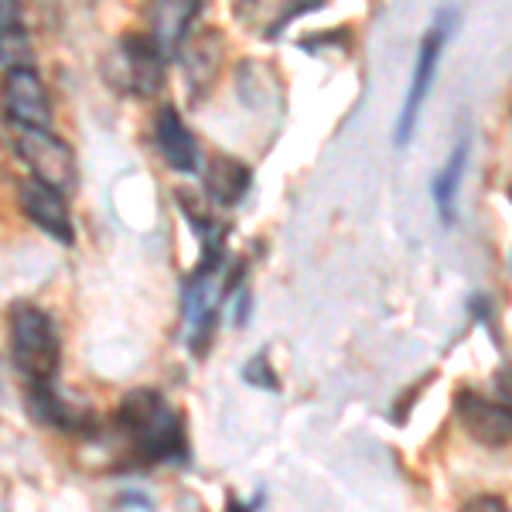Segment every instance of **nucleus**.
Here are the masks:
<instances>
[{"instance_id":"1","label":"nucleus","mask_w":512,"mask_h":512,"mask_svg":"<svg viewBox=\"0 0 512 512\" xmlns=\"http://www.w3.org/2000/svg\"><path fill=\"white\" fill-rule=\"evenodd\" d=\"M117 427L144 465L181 461L188 454L185 420L158 390H134L120 400Z\"/></svg>"},{"instance_id":"2","label":"nucleus","mask_w":512,"mask_h":512,"mask_svg":"<svg viewBox=\"0 0 512 512\" xmlns=\"http://www.w3.org/2000/svg\"><path fill=\"white\" fill-rule=\"evenodd\" d=\"M14 369L28 379V386H52L59 373L62 342L52 315L38 304H14L7 315Z\"/></svg>"},{"instance_id":"3","label":"nucleus","mask_w":512,"mask_h":512,"mask_svg":"<svg viewBox=\"0 0 512 512\" xmlns=\"http://www.w3.org/2000/svg\"><path fill=\"white\" fill-rule=\"evenodd\" d=\"M164 62L168 55L151 35H120L103 59V76L123 96H154L164 86Z\"/></svg>"},{"instance_id":"4","label":"nucleus","mask_w":512,"mask_h":512,"mask_svg":"<svg viewBox=\"0 0 512 512\" xmlns=\"http://www.w3.org/2000/svg\"><path fill=\"white\" fill-rule=\"evenodd\" d=\"M18 154L28 161V168L35 171L38 181L52 185L55 192H72L79 185V168L76 154L62 137H55L52 130H21L18 137Z\"/></svg>"},{"instance_id":"5","label":"nucleus","mask_w":512,"mask_h":512,"mask_svg":"<svg viewBox=\"0 0 512 512\" xmlns=\"http://www.w3.org/2000/svg\"><path fill=\"white\" fill-rule=\"evenodd\" d=\"M454 414L465 434L482 448H506L512 441V407L502 400H489V396L475 390H461L454 400Z\"/></svg>"},{"instance_id":"6","label":"nucleus","mask_w":512,"mask_h":512,"mask_svg":"<svg viewBox=\"0 0 512 512\" xmlns=\"http://www.w3.org/2000/svg\"><path fill=\"white\" fill-rule=\"evenodd\" d=\"M4 110L21 130H52V99L35 65L11 69L4 79Z\"/></svg>"},{"instance_id":"7","label":"nucleus","mask_w":512,"mask_h":512,"mask_svg":"<svg viewBox=\"0 0 512 512\" xmlns=\"http://www.w3.org/2000/svg\"><path fill=\"white\" fill-rule=\"evenodd\" d=\"M18 202L41 233H48L52 239H59L62 246H72L76 239V229H72V216H69V202H65L62 192H55L52 185L38 178H24L18 188Z\"/></svg>"},{"instance_id":"8","label":"nucleus","mask_w":512,"mask_h":512,"mask_svg":"<svg viewBox=\"0 0 512 512\" xmlns=\"http://www.w3.org/2000/svg\"><path fill=\"white\" fill-rule=\"evenodd\" d=\"M441 48H444V28H431L420 41V52H417V65H414V79H410L407 99H403V110H400V123H396V144H407L414 137L417 117H420V106H424L427 93L434 86V72H437V59H441Z\"/></svg>"},{"instance_id":"9","label":"nucleus","mask_w":512,"mask_h":512,"mask_svg":"<svg viewBox=\"0 0 512 512\" xmlns=\"http://www.w3.org/2000/svg\"><path fill=\"white\" fill-rule=\"evenodd\" d=\"M202 11V0H147L144 18H147V35L154 38V45L164 55H178L188 41V31Z\"/></svg>"},{"instance_id":"10","label":"nucleus","mask_w":512,"mask_h":512,"mask_svg":"<svg viewBox=\"0 0 512 512\" xmlns=\"http://www.w3.org/2000/svg\"><path fill=\"white\" fill-rule=\"evenodd\" d=\"M154 144H158V154L168 161V168L175 171H195L198 164V140L192 130L185 127L181 113L175 106H161L158 117H154Z\"/></svg>"},{"instance_id":"11","label":"nucleus","mask_w":512,"mask_h":512,"mask_svg":"<svg viewBox=\"0 0 512 512\" xmlns=\"http://www.w3.org/2000/svg\"><path fill=\"white\" fill-rule=\"evenodd\" d=\"M222 31H202L198 38H188L185 48H181V72H185L188 86L195 89V96H202L205 89L216 82L219 76V65H222Z\"/></svg>"},{"instance_id":"12","label":"nucleus","mask_w":512,"mask_h":512,"mask_svg":"<svg viewBox=\"0 0 512 512\" xmlns=\"http://www.w3.org/2000/svg\"><path fill=\"white\" fill-rule=\"evenodd\" d=\"M0 65H4L7 72L35 65L21 0H0Z\"/></svg>"},{"instance_id":"13","label":"nucleus","mask_w":512,"mask_h":512,"mask_svg":"<svg viewBox=\"0 0 512 512\" xmlns=\"http://www.w3.org/2000/svg\"><path fill=\"white\" fill-rule=\"evenodd\" d=\"M205 188L216 205H236L250 188V168L229 154H212L209 171H205Z\"/></svg>"},{"instance_id":"14","label":"nucleus","mask_w":512,"mask_h":512,"mask_svg":"<svg viewBox=\"0 0 512 512\" xmlns=\"http://www.w3.org/2000/svg\"><path fill=\"white\" fill-rule=\"evenodd\" d=\"M465 164H468V144L461 140V144L454 147V154L448 158V164L437 171V178L431 185L434 205H437V212H441L444 222H451V216H454V202H458V188H461V175H465Z\"/></svg>"},{"instance_id":"15","label":"nucleus","mask_w":512,"mask_h":512,"mask_svg":"<svg viewBox=\"0 0 512 512\" xmlns=\"http://www.w3.org/2000/svg\"><path fill=\"white\" fill-rule=\"evenodd\" d=\"M458 512H509V506L499 495H475V499H468Z\"/></svg>"},{"instance_id":"16","label":"nucleus","mask_w":512,"mask_h":512,"mask_svg":"<svg viewBox=\"0 0 512 512\" xmlns=\"http://www.w3.org/2000/svg\"><path fill=\"white\" fill-rule=\"evenodd\" d=\"M495 390H499V400L506 403V407H512V362L495 373Z\"/></svg>"}]
</instances>
